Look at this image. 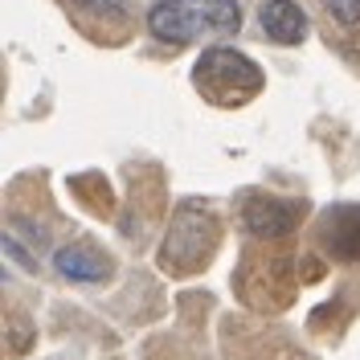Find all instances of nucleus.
<instances>
[{
	"label": "nucleus",
	"instance_id": "2",
	"mask_svg": "<svg viewBox=\"0 0 360 360\" xmlns=\"http://www.w3.org/2000/svg\"><path fill=\"white\" fill-rule=\"evenodd\" d=\"M213 250H217V221L205 209L184 205L176 217H172L168 238H164L160 266H168L172 274H193L197 266H205L213 258Z\"/></svg>",
	"mask_w": 360,
	"mask_h": 360
},
{
	"label": "nucleus",
	"instance_id": "11",
	"mask_svg": "<svg viewBox=\"0 0 360 360\" xmlns=\"http://www.w3.org/2000/svg\"><path fill=\"white\" fill-rule=\"evenodd\" d=\"M4 254H8L13 262H21L25 270H37V258H33V254H25V250L17 246V238H13V233H4Z\"/></svg>",
	"mask_w": 360,
	"mask_h": 360
},
{
	"label": "nucleus",
	"instance_id": "12",
	"mask_svg": "<svg viewBox=\"0 0 360 360\" xmlns=\"http://www.w3.org/2000/svg\"><path fill=\"white\" fill-rule=\"evenodd\" d=\"M180 4H197V0H180Z\"/></svg>",
	"mask_w": 360,
	"mask_h": 360
},
{
	"label": "nucleus",
	"instance_id": "6",
	"mask_svg": "<svg viewBox=\"0 0 360 360\" xmlns=\"http://www.w3.org/2000/svg\"><path fill=\"white\" fill-rule=\"evenodd\" d=\"M53 266H58V274L70 278V283H103V278L111 274V262H107L98 250H90V246L53 250Z\"/></svg>",
	"mask_w": 360,
	"mask_h": 360
},
{
	"label": "nucleus",
	"instance_id": "5",
	"mask_svg": "<svg viewBox=\"0 0 360 360\" xmlns=\"http://www.w3.org/2000/svg\"><path fill=\"white\" fill-rule=\"evenodd\" d=\"M258 21H262V33H266L274 45H299L307 37V13L295 4V0H266L262 4V13H258Z\"/></svg>",
	"mask_w": 360,
	"mask_h": 360
},
{
	"label": "nucleus",
	"instance_id": "8",
	"mask_svg": "<svg viewBox=\"0 0 360 360\" xmlns=\"http://www.w3.org/2000/svg\"><path fill=\"white\" fill-rule=\"evenodd\" d=\"M70 13H74V21L86 29V17H98L103 25V37H123L127 33V4L123 0H62Z\"/></svg>",
	"mask_w": 360,
	"mask_h": 360
},
{
	"label": "nucleus",
	"instance_id": "7",
	"mask_svg": "<svg viewBox=\"0 0 360 360\" xmlns=\"http://www.w3.org/2000/svg\"><path fill=\"white\" fill-rule=\"evenodd\" d=\"M323 246L332 250L336 258L360 262V209L344 205L332 217H323Z\"/></svg>",
	"mask_w": 360,
	"mask_h": 360
},
{
	"label": "nucleus",
	"instance_id": "1",
	"mask_svg": "<svg viewBox=\"0 0 360 360\" xmlns=\"http://www.w3.org/2000/svg\"><path fill=\"white\" fill-rule=\"evenodd\" d=\"M193 82H197V90L209 103H217V107H242V103H250L262 90V70L254 66L246 53L213 45V49H205L201 58H197Z\"/></svg>",
	"mask_w": 360,
	"mask_h": 360
},
{
	"label": "nucleus",
	"instance_id": "10",
	"mask_svg": "<svg viewBox=\"0 0 360 360\" xmlns=\"http://www.w3.org/2000/svg\"><path fill=\"white\" fill-rule=\"evenodd\" d=\"M328 13L336 25H360V0H328Z\"/></svg>",
	"mask_w": 360,
	"mask_h": 360
},
{
	"label": "nucleus",
	"instance_id": "3",
	"mask_svg": "<svg viewBox=\"0 0 360 360\" xmlns=\"http://www.w3.org/2000/svg\"><path fill=\"white\" fill-rule=\"evenodd\" d=\"M205 21V8L197 4H180V0H156L152 13H148V29L156 41H172V45H184L197 37V29Z\"/></svg>",
	"mask_w": 360,
	"mask_h": 360
},
{
	"label": "nucleus",
	"instance_id": "4",
	"mask_svg": "<svg viewBox=\"0 0 360 360\" xmlns=\"http://www.w3.org/2000/svg\"><path fill=\"white\" fill-rule=\"evenodd\" d=\"M299 205L295 201H274V197H254L242 209V225L250 238H287L299 225Z\"/></svg>",
	"mask_w": 360,
	"mask_h": 360
},
{
	"label": "nucleus",
	"instance_id": "9",
	"mask_svg": "<svg viewBox=\"0 0 360 360\" xmlns=\"http://www.w3.org/2000/svg\"><path fill=\"white\" fill-rule=\"evenodd\" d=\"M205 21L213 25L217 33H238L242 13H238V4H233V0H209V8H205Z\"/></svg>",
	"mask_w": 360,
	"mask_h": 360
}]
</instances>
